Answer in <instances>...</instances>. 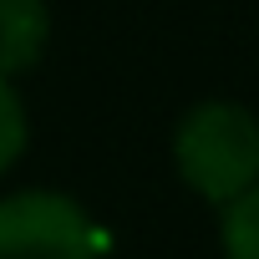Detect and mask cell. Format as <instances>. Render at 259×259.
<instances>
[{"label": "cell", "instance_id": "1", "mask_svg": "<svg viewBox=\"0 0 259 259\" xmlns=\"http://www.w3.org/2000/svg\"><path fill=\"white\" fill-rule=\"evenodd\" d=\"M173 173L188 193L229 208L259 183V117L234 97H203L173 122Z\"/></svg>", "mask_w": 259, "mask_h": 259}, {"label": "cell", "instance_id": "2", "mask_svg": "<svg viewBox=\"0 0 259 259\" xmlns=\"http://www.w3.org/2000/svg\"><path fill=\"white\" fill-rule=\"evenodd\" d=\"M0 259H97V224L61 188L0 193Z\"/></svg>", "mask_w": 259, "mask_h": 259}, {"label": "cell", "instance_id": "3", "mask_svg": "<svg viewBox=\"0 0 259 259\" xmlns=\"http://www.w3.org/2000/svg\"><path fill=\"white\" fill-rule=\"evenodd\" d=\"M51 0H0V76L16 81L46 61Z\"/></svg>", "mask_w": 259, "mask_h": 259}, {"label": "cell", "instance_id": "4", "mask_svg": "<svg viewBox=\"0 0 259 259\" xmlns=\"http://www.w3.org/2000/svg\"><path fill=\"white\" fill-rule=\"evenodd\" d=\"M219 249H224V259H259V183L224 208Z\"/></svg>", "mask_w": 259, "mask_h": 259}, {"label": "cell", "instance_id": "5", "mask_svg": "<svg viewBox=\"0 0 259 259\" xmlns=\"http://www.w3.org/2000/svg\"><path fill=\"white\" fill-rule=\"evenodd\" d=\"M31 148V117H26V102L16 92V81L0 76V178H11V168L26 158Z\"/></svg>", "mask_w": 259, "mask_h": 259}]
</instances>
